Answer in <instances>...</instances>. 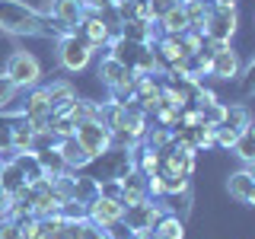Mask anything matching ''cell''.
Returning a JSON list of instances; mask_svg holds the SVG:
<instances>
[{
	"mask_svg": "<svg viewBox=\"0 0 255 239\" xmlns=\"http://www.w3.org/2000/svg\"><path fill=\"white\" fill-rule=\"evenodd\" d=\"M153 233L159 239H185V223H182L179 214H169V211H166L163 217H159V223L153 227Z\"/></svg>",
	"mask_w": 255,
	"mask_h": 239,
	"instance_id": "obj_20",
	"label": "cell"
},
{
	"mask_svg": "<svg viewBox=\"0 0 255 239\" xmlns=\"http://www.w3.org/2000/svg\"><path fill=\"white\" fill-rule=\"evenodd\" d=\"M201 3H207V6H214V3H217V0H201Z\"/></svg>",
	"mask_w": 255,
	"mask_h": 239,
	"instance_id": "obj_33",
	"label": "cell"
},
{
	"mask_svg": "<svg viewBox=\"0 0 255 239\" xmlns=\"http://www.w3.org/2000/svg\"><path fill=\"white\" fill-rule=\"evenodd\" d=\"M70 179H74V175H70ZM96 195H99L96 175H77V179H74V198H77V201H86V204H90Z\"/></svg>",
	"mask_w": 255,
	"mask_h": 239,
	"instance_id": "obj_24",
	"label": "cell"
},
{
	"mask_svg": "<svg viewBox=\"0 0 255 239\" xmlns=\"http://www.w3.org/2000/svg\"><path fill=\"white\" fill-rule=\"evenodd\" d=\"M230 150H236L239 159H243L246 166H252L255 163V143H252V127H243V131L236 134V140H233V147Z\"/></svg>",
	"mask_w": 255,
	"mask_h": 239,
	"instance_id": "obj_22",
	"label": "cell"
},
{
	"mask_svg": "<svg viewBox=\"0 0 255 239\" xmlns=\"http://www.w3.org/2000/svg\"><path fill=\"white\" fill-rule=\"evenodd\" d=\"M175 3H182V0H175Z\"/></svg>",
	"mask_w": 255,
	"mask_h": 239,
	"instance_id": "obj_34",
	"label": "cell"
},
{
	"mask_svg": "<svg viewBox=\"0 0 255 239\" xmlns=\"http://www.w3.org/2000/svg\"><path fill=\"white\" fill-rule=\"evenodd\" d=\"M54 147H58V153H61L64 163H67V169H70V172H80V169H86V166L93 163V153L74 137V134H70V137H61L58 143H54Z\"/></svg>",
	"mask_w": 255,
	"mask_h": 239,
	"instance_id": "obj_12",
	"label": "cell"
},
{
	"mask_svg": "<svg viewBox=\"0 0 255 239\" xmlns=\"http://www.w3.org/2000/svg\"><path fill=\"white\" fill-rule=\"evenodd\" d=\"M80 239H109V236H106V230H102L99 223L80 220Z\"/></svg>",
	"mask_w": 255,
	"mask_h": 239,
	"instance_id": "obj_27",
	"label": "cell"
},
{
	"mask_svg": "<svg viewBox=\"0 0 255 239\" xmlns=\"http://www.w3.org/2000/svg\"><path fill=\"white\" fill-rule=\"evenodd\" d=\"M86 10L93 13H106V10H115V0H83Z\"/></svg>",
	"mask_w": 255,
	"mask_h": 239,
	"instance_id": "obj_30",
	"label": "cell"
},
{
	"mask_svg": "<svg viewBox=\"0 0 255 239\" xmlns=\"http://www.w3.org/2000/svg\"><path fill=\"white\" fill-rule=\"evenodd\" d=\"M163 214H166V204L153 201V198H143V201L125 207V211H122V223L131 230L134 236H137V233H150V230L159 223Z\"/></svg>",
	"mask_w": 255,
	"mask_h": 239,
	"instance_id": "obj_5",
	"label": "cell"
},
{
	"mask_svg": "<svg viewBox=\"0 0 255 239\" xmlns=\"http://www.w3.org/2000/svg\"><path fill=\"white\" fill-rule=\"evenodd\" d=\"M147 3H150V16H153V22H156L166 10H172V6H175V0H147Z\"/></svg>",
	"mask_w": 255,
	"mask_h": 239,
	"instance_id": "obj_29",
	"label": "cell"
},
{
	"mask_svg": "<svg viewBox=\"0 0 255 239\" xmlns=\"http://www.w3.org/2000/svg\"><path fill=\"white\" fill-rule=\"evenodd\" d=\"M115 16H118L122 22H128V19L153 22V16H150V3H147V0H115Z\"/></svg>",
	"mask_w": 255,
	"mask_h": 239,
	"instance_id": "obj_16",
	"label": "cell"
},
{
	"mask_svg": "<svg viewBox=\"0 0 255 239\" xmlns=\"http://www.w3.org/2000/svg\"><path fill=\"white\" fill-rule=\"evenodd\" d=\"M96 185H99V195L102 198H115V201H122V179L106 175V179H96Z\"/></svg>",
	"mask_w": 255,
	"mask_h": 239,
	"instance_id": "obj_25",
	"label": "cell"
},
{
	"mask_svg": "<svg viewBox=\"0 0 255 239\" xmlns=\"http://www.w3.org/2000/svg\"><path fill=\"white\" fill-rule=\"evenodd\" d=\"M0 29L10 32V35H22V38H61V35H67L48 13L22 3V0H0Z\"/></svg>",
	"mask_w": 255,
	"mask_h": 239,
	"instance_id": "obj_1",
	"label": "cell"
},
{
	"mask_svg": "<svg viewBox=\"0 0 255 239\" xmlns=\"http://www.w3.org/2000/svg\"><path fill=\"white\" fill-rule=\"evenodd\" d=\"M6 204H10V198H6L3 191H0V217H3V214H6Z\"/></svg>",
	"mask_w": 255,
	"mask_h": 239,
	"instance_id": "obj_31",
	"label": "cell"
},
{
	"mask_svg": "<svg viewBox=\"0 0 255 239\" xmlns=\"http://www.w3.org/2000/svg\"><path fill=\"white\" fill-rule=\"evenodd\" d=\"M54 51H58V64L67 70V74H80V70H86L93 64V54H96L83 38L74 35V32L54 38Z\"/></svg>",
	"mask_w": 255,
	"mask_h": 239,
	"instance_id": "obj_4",
	"label": "cell"
},
{
	"mask_svg": "<svg viewBox=\"0 0 255 239\" xmlns=\"http://www.w3.org/2000/svg\"><path fill=\"white\" fill-rule=\"evenodd\" d=\"M0 191H3L6 198H26L29 195V185H26V179H22V172H19L16 163L0 166Z\"/></svg>",
	"mask_w": 255,
	"mask_h": 239,
	"instance_id": "obj_13",
	"label": "cell"
},
{
	"mask_svg": "<svg viewBox=\"0 0 255 239\" xmlns=\"http://www.w3.org/2000/svg\"><path fill=\"white\" fill-rule=\"evenodd\" d=\"M156 32H159V35H182V32H188V19H185L182 3H175L172 10H166L163 16H159V19H156Z\"/></svg>",
	"mask_w": 255,
	"mask_h": 239,
	"instance_id": "obj_15",
	"label": "cell"
},
{
	"mask_svg": "<svg viewBox=\"0 0 255 239\" xmlns=\"http://www.w3.org/2000/svg\"><path fill=\"white\" fill-rule=\"evenodd\" d=\"M13 163L19 166V172H22V179H26V185H32V182H38V179H45V169H42V163H38L35 150H19Z\"/></svg>",
	"mask_w": 255,
	"mask_h": 239,
	"instance_id": "obj_18",
	"label": "cell"
},
{
	"mask_svg": "<svg viewBox=\"0 0 255 239\" xmlns=\"http://www.w3.org/2000/svg\"><path fill=\"white\" fill-rule=\"evenodd\" d=\"M182 10H185V19H188V29H195V32H201V22H204V16L211 6L201 3V0H182Z\"/></svg>",
	"mask_w": 255,
	"mask_h": 239,
	"instance_id": "obj_23",
	"label": "cell"
},
{
	"mask_svg": "<svg viewBox=\"0 0 255 239\" xmlns=\"http://www.w3.org/2000/svg\"><path fill=\"white\" fill-rule=\"evenodd\" d=\"M16 93H19V90H16V86L10 83V80H6L3 74H0V109H3V106H10V102L16 99Z\"/></svg>",
	"mask_w": 255,
	"mask_h": 239,
	"instance_id": "obj_28",
	"label": "cell"
},
{
	"mask_svg": "<svg viewBox=\"0 0 255 239\" xmlns=\"http://www.w3.org/2000/svg\"><path fill=\"white\" fill-rule=\"evenodd\" d=\"M227 191H230V198H236L243 207H252L255 204V172H252V166H246V169L230 175Z\"/></svg>",
	"mask_w": 255,
	"mask_h": 239,
	"instance_id": "obj_11",
	"label": "cell"
},
{
	"mask_svg": "<svg viewBox=\"0 0 255 239\" xmlns=\"http://www.w3.org/2000/svg\"><path fill=\"white\" fill-rule=\"evenodd\" d=\"M122 211H125L122 201L96 195L90 201V214H86V220H93V223H99L102 230H109V227H115V223H122Z\"/></svg>",
	"mask_w": 255,
	"mask_h": 239,
	"instance_id": "obj_10",
	"label": "cell"
},
{
	"mask_svg": "<svg viewBox=\"0 0 255 239\" xmlns=\"http://www.w3.org/2000/svg\"><path fill=\"white\" fill-rule=\"evenodd\" d=\"M201 35L211 42H223L230 45V38L236 35V13H223V10H207L204 22H201Z\"/></svg>",
	"mask_w": 255,
	"mask_h": 239,
	"instance_id": "obj_8",
	"label": "cell"
},
{
	"mask_svg": "<svg viewBox=\"0 0 255 239\" xmlns=\"http://www.w3.org/2000/svg\"><path fill=\"white\" fill-rule=\"evenodd\" d=\"M118 26H122V19L115 16V10H106V13L86 10V16L80 19V26L74 29V35H80L93 51H99V48H109V42L118 35Z\"/></svg>",
	"mask_w": 255,
	"mask_h": 239,
	"instance_id": "obj_2",
	"label": "cell"
},
{
	"mask_svg": "<svg viewBox=\"0 0 255 239\" xmlns=\"http://www.w3.org/2000/svg\"><path fill=\"white\" fill-rule=\"evenodd\" d=\"M3 77L16 90H32V86L42 83V61L32 51H13L3 64Z\"/></svg>",
	"mask_w": 255,
	"mask_h": 239,
	"instance_id": "obj_3",
	"label": "cell"
},
{
	"mask_svg": "<svg viewBox=\"0 0 255 239\" xmlns=\"http://www.w3.org/2000/svg\"><path fill=\"white\" fill-rule=\"evenodd\" d=\"M207 74L217 77V80H236V77H243V61H239V54L230 45H223L220 51L211 54V61H207Z\"/></svg>",
	"mask_w": 255,
	"mask_h": 239,
	"instance_id": "obj_9",
	"label": "cell"
},
{
	"mask_svg": "<svg viewBox=\"0 0 255 239\" xmlns=\"http://www.w3.org/2000/svg\"><path fill=\"white\" fill-rule=\"evenodd\" d=\"M45 90H48V112H51V115H64V112L70 109V102L77 99L74 86H70L67 80H58V83L45 86Z\"/></svg>",
	"mask_w": 255,
	"mask_h": 239,
	"instance_id": "obj_14",
	"label": "cell"
},
{
	"mask_svg": "<svg viewBox=\"0 0 255 239\" xmlns=\"http://www.w3.org/2000/svg\"><path fill=\"white\" fill-rule=\"evenodd\" d=\"M45 13L51 16L64 32H74L80 26V19L86 16V3L83 0H45Z\"/></svg>",
	"mask_w": 255,
	"mask_h": 239,
	"instance_id": "obj_7",
	"label": "cell"
},
{
	"mask_svg": "<svg viewBox=\"0 0 255 239\" xmlns=\"http://www.w3.org/2000/svg\"><path fill=\"white\" fill-rule=\"evenodd\" d=\"M134 239H159V236L153 233V230H150V233H137V236H134Z\"/></svg>",
	"mask_w": 255,
	"mask_h": 239,
	"instance_id": "obj_32",
	"label": "cell"
},
{
	"mask_svg": "<svg viewBox=\"0 0 255 239\" xmlns=\"http://www.w3.org/2000/svg\"><path fill=\"white\" fill-rule=\"evenodd\" d=\"M0 239H22V230H19V220L16 217H0Z\"/></svg>",
	"mask_w": 255,
	"mask_h": 239,
	"instance_id": "obj_26",
	"label": "cell"
},
{
	"mask_svg": "<svg viewBox=\"0 0 255 239\" xmlns=\"http://www.w3.org/2000/svg\"><path fill=\"white\" fill-rule=\"evenodd\" d=\"M10 127H6V143L16 150H32V137H35V131L29 127L26 118H10Z\"/></svg>",
	"mask_w": 255,
	"mask_h": 239,
	"instance_id": "obj_17",
	"label": "cell"
},
{
	"mask_svg": "<svg viewBox=\"0 0 255 239\" xmlns=\"http://www.w3.org/2000/svg\"><path fill=\"white\" fill-rule=\"evenodd\" d=\"M74 137L83 143L86 150H90L93 159H96V156H102V153H109V147H112V131H109V124H106V121H96V118L77 121Z\"/></svg>",
	"mask_w": 255,
	"mask_h": 239,
	"instance_id": "obj_6",
	"label": "cell"
},
{
	"mask_svg": "<svg viewBox=\"0 0 255 239\" xmlns=\"http://www.w3.org/2000/svg\"><path fill=\"white\" fill-rule=\"evenodd\" d=\"M35 156H38V163H42V169L48 179H61V175H67V163L61 159L58 153V147H45V150H35Z\"/></svg>",
	"mask_w": 255,
	"mask_h": 239,
	"instance_id": "obj_19",
	"label": "cell"
},
{
	"mask_svg": "<svg viewBox=\"0 0 255 239\" xmlns=\"http://www.w3.org/2000/svg\"><path fill=\"white\" fill-rule=\"evenodd\" d=\"M220 127H230V131H243V127H252V112L246 106H227L223 109V121Z\"/></svg>",
	"mask_w": 255,
	"mask_h": 239,
	"instance_id": "obj_21",
	"label": "cell"
}]
</instances>
